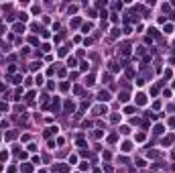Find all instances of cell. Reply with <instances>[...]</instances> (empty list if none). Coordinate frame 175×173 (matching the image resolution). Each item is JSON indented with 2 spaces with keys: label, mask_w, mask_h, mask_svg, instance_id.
<instances>
[{
  "label": "cell",
  "mask_w": 175,
  "mask_h": 173,
  "mask_svg": "<svg viewBox=\"0 0 175 173\" xmlns=\"http://www.w3.org/2000/svg\"><path fill=\"white\" fill-rule=\"evenodd\" d=\"M59 110H61V100H59V98H53V102H51V112H53V114H59Z\"/></svg>",
  "instance_id": "1"
},
{
  "label": "cell",
  "mask_w": 175,
  "mask_h": 173,
  "mask_svg": "<svg viewBox=\"0 0 175 173\" xmlns=\"http://www.w3.org/2000/svg\"><path fill=\"white\" fill-rule=\"evenodd\" d=\"M134 100H137V106H145V104H147V96L145 94H137Z\"/></svg>",
  "instance_id": "2"
},
{
  "label": "cell",
  "mask_w": 175,
  "mask_h": 173,
  "mask_svg": "<svg viewBox=\"0 0 175 173\" xmlns=\"http://www.w3.org/2000/svg\"><path fill=\"white\" fill-rule=\"evenodd\" d=\"M98 100H100V102H108V100H110V94H108L106 90H102V92L98 94Z\"/></svg>",
  "instance_id": "3"
},
{
  "label": "cell",
  "mask_w": 175,
  "mask_h": 173,
  "mask_svg": "<svg viewBox=\"0 0 175 173\" xmlns=\"http://www.w3.org/2000/svg\"><path fill=\"white\" fill-rule=\"evenodd\" d=\"M55 169H57L59 173H67V171H69V167H67V165H63V163H59L57 167H55Z\"/></svg>",
  "instance_id": "4"
},
{
  "label": "cell",
  "mask_w": 175,
  "mask_h": 173,
  "mask_svg": "<svg viewBox=\"0 0 175 173\" xmlns=\"http://www.w3.org/2000/svg\"><path fill=\"white\" fill-rule=\"evenodd\" d=\"M173 141H175V138H173V135H169V136H165V138H163L161 143H163V145H171Z\"/></svg>",
  "instance_id": "5"
},
{
  "label": "cell",
  "mask_w": 175,
  "mask_h": 173,
  "mask_svg": "<svg viewBox=\"0 0 175 173\" xmlns=\"http://www.w3.org/2000/svg\"><path fill=\"white\" fill-rule=\"evenodd\" d=\"M118 98H120L122 102H126V100H128V92H126V90H122L120 94H118Z\"/></svg>",
  "instance_id": "6"
},
{
  "label": "cell",
  "mask_w": 175,
  "mask_h": 173,
  "mask_svg": "<svg viewBox=\"0 0 175 173\" xmlns=\"http://www.w3.org/2000/svg\"><path fill=\"white\" fill-rule=\"evenodd\" d=\"M73 108H75V106H73V102H71V100H67V102H65V112H71Z\"/></svg>",
  "instance_id": "7"
},
{
  "label": "cell",
  "mask_w": 175,
  "mask_h": 173,
  "mask_svg": "<svg viewBox=\"0 0 175 173\" xmlns=\"http://www.w3.org/2000/svg\"><path fill=\"white\" fill-rule=\"evenodd\" d=\"M120 149H122L124 153H128V151L132 149V145H130V143H122V147H120Z\"/></svg>",
  "instance_id": "8"
},
{
  "label": "cell",
  "mask_w": 175,
  "mask_h": 173,
  "mask_svg": "<svg viewBox=\"0 0 175 173\" xmlns=\"http://www.w3.org/2000/svg\"><path fill=\"white\" fill-rule=\"evenodd\" d=\"M153 132H155V135H163V126H161V124H157L155 128H153Z\"/></svg>",
  "instance_id": "9"
},
{
  "label": "cell",
  "mask_w": 175,
  "mask_h": 173,
  "mask_svg": "<svg viewBox=\"0 0 175 173\" xmlns=\"http://www.w3.org/2000/svg\"><path fill=\"white\" fill-rule=\"evenodd\" d=\"M22 171H25V173H31V171H33V165L25 163V165H22Z\"/></svg>",
  "instance_id": "10"
},
{
  "label": "cell",
  "mask_w": 175,
  "mask_h": 173,
  "mask_svg": "<svg viewBox=\"0 0 175 173\" xmlns=\"http://www.w3.org/2000/svg\"><path fill=\"white\" fill-rule=\"evenodd\" d=\"M12 138H16V130H10L6 135V141H12Z\"/></svg>",
  "instance_id": "11"
},
{
  "label": "cell",
  "mask_w": 175,
  "mask_h": 173,
  "mask_svg": "<svg viewBox=\"0 0 175 173\" xmlns=\"http://www.w3.org/2000/svg\"><path fill=\"white\" fill-rule=\"evenodd\" d=\"M41 65H43L41 61H35V63H31V69H33V71H35V69H39V67H41Z\"/></svg>",
  "instance_id": "12"
},
{
  "label": "cell",
  "mask_w": 175,
  "mask_h": 173,
  "mask_svg": "<svg viewBox=\"0 0 175 173\" xmlns=\"http://www.w3.org/2000/svg\"><path fill=\"white\" fill-rule=\"evenodd\" d=\"M14 31L16 33H25V25H14Z\"/></svg>",
  "instance_id": "13"
},
{
  "label": "cell",
  "mask_w": 175,
  "mask_h": 173,
  "mask_svg": "<svg viewBox=\"0 0 175 173\" xmlns=\"http://www.w3.org/2000/svg\"><path fill=\"white\" fill-rule=\"evenodd\" d=\"M96 114H106V106H98L96 108Z\"/></svg>",
  "instance_id": "14"
},
{
  "label": "cell",
  "mask_w": 175,
  "mask_h": 173,
  "mask_svg": "<svg viewBox=\"0 0 175 173\" xmlns=\"http://www.w3.org/2000/svg\"><path fill=\"white\" fill-rule=\"evenodd\" d=\"M33 98H35V92H29V94H27V98H25V100H27V102H31Z\"/></svg>",
  "instance_id": "15"
},
{
  "label": "cell",
  "mask_w": 175,
  "mask_h": 173,
  "mask_svg": "<svg viewBox=\"0 0 175 173\" xmlns=\"http://www.w3.org/2000/svg\"><path fill=\"white\" fill-rule=\"evenodd\" d=\"M149 35H151V37H155V39H157V37H159V33H157V31H155V29H149Z\"/></svg>",
  "instance_id": "16"
},
{
  "label": "cell",
  "mask_w": 175,
  "mask_h": 173,
  "mask_svg": "<svg viewBox=\"0 0 175 173\" xmlns=\"http://www.w3.org/2000/svg\"><path fill=\"white\" fill-rule=\"evenodd\" d=\"M67 65H69V67H75V59H73V57H69V59H67Z\"/></svg>",
  "instance_id": "17"
},
{
  "label": "cell",
  "mask_w": 175,
  "mask_h": 173,
  "mask_svg": "<svg viewBox=\"0 0 175 173\" xmlns=\"http://www.w3.org/2000/svg\"><path fill=\"white\" fill-rule=\"evenodd\" d=\"M86 84L92 86V84H94V76H88V77H86Z\"/></svg>",
  "instance_id": "18"
},
{
  "label": "cell",
  "mask_w": 175,
  "mask_h": 173,
  "mask_svg": "<svg viewBox=\"0 0 175 173\" xmlns=\"http://www.w3.org/2000/svg\"><path fill=\"white\" fill-rule=\"evenodd\" d=\"M18 19H20V20H22V22H25V20H27V19H29V14H25V12H20V14H18Z\"/></svg>",
  "instance_id": "19"
},
{
  "label": "cell",
  "mask_w": 175,
  "mask_h": 173,
  "mask_svg": "<svg viewBox=\"0 0 175 173\" xmlns=\"http://www.w3.org/2000/svg\"><path fill=\"white\" fill-rule=\"evenodd\" d=\"M82 29H83V33H88V31H92V25H90V22H88V25H83Z\"/></svg>",
  "instance_id": "20"
},
{
  "label": "cell",
  "mask_w": 175,
  "mask_h": 173,
  "mask_svg": "<svg viewBox=\"0 0 175 173\" xmlns=\"http://www.w3.org/2000/svg\"><path fill=\"white\" fill-rule=\"evenodd\" d=\"M120 132H122V135H128V132H130V128H128V126H122Z\"/></svg>",
  "instance_id": "21"
},
{
  "label": "cell",
  "mask_w": 175,
  "mask_h": 173,
  "mask_svg": "<svg viewBox=\"0 0 175 173\" xmlns=\"http://www.w3.org/2000/svg\"><path fill=\"white\" fill-rule=\"evenodd\" d=\"M165 33H173V25H165Z\"/></svg>",
  "instance_id": "22"
},
{
  "label": "cell",
  "mask_w": 175,
  "mask_h": 173,
  "mask_svg": "<svg viewBox=\"0 0 175 173\" xmlns=\"http://www.w3.org/2000/svg\"><path fill=\"white\" fill-rule=\"evenodd\" d=\"M116 138H118V135H110L108 141H110V143H116Z\"/></svg>",
  "instance_id": "23"
},
{
  "label": "cell",
  "mask_w": 175,
  "mask_h": 173,
  "mask_svg": "<svg viewBox=\"0 0 175 173\" xmlns=\"http://www.w3.org/2000/svg\"><path fill=\"white\" fill-rule=\"evenodd\" d=\"M126 76H128V77H132V76H134V69L128 67V69H126Z\"/></svg>",
  "instance_id": "24"
}]
</instances>
